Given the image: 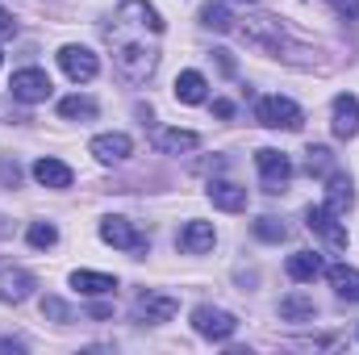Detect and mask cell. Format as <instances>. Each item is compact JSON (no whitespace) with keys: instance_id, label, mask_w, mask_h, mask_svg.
I'll return each instance as SVG.
<instances>
[{"instance_id":"cell-1","label":"cell","mask_w":359,"mask_h":355,"mask_svg":"<svg viewBox=\"0 0 359 355\" xmlns=\"http://www.w3.org/2000/svg\"><path fill=\"white\" fill-rule=\"evenodd\" d=\"M255 121L268 126V130H301L305 126V113H301L297 100H288V96L276 92V96H264L255 105Z\"/></svg>"},{"instance_id":"cell-2","label":"cell","mask_w":359,"mask_h":355,"mask_svg":"<svg viewBox=\"0 0 359 355\" xmlns=\"http://www.w3.org/2000/svg\"><path fill=\"white\" fill-rule=\"evenodd\" d=\"M305 226H309V234H318L330 251H343V247H347V226H343L339 213H330L326 205H309V209H305Z\"/></svg>"},{"instance_id":"cell-3","label":"cell","mask_w":359,"mask_h":355,"mask_svg":"<svg viewBox=\"0 0 359 355\" xmlns=\"http://www.w3.org/2000/svg\"><path fill=\"white\" fill-rule=\"evenodd\" d=\"M192 326H196V335H205L213 343H226L238 330V318L226 314V309H217V305H201V309H192Z\"/></svg>"},{"instance_id":"cell-4","label":"cell","mask_w":359,"mask_h":355,"mask_svg":"<svg viewBox=\"0 0 359 355\" xmlns=\"http://www.w3.org/2000/svg\"><path fill=\"white\" fill-rule=\"evenodd\" d=\"M8 88H13V96H17L21 105H42L55 84H50V76H46L42 67H21V72H13Z\"/></svg>"},{"instance_id":"cell-5","label":"cell","mask_w":359,"mask_h":355,"mask_svg":"<svg viewBox=\"0 0 359 355\" xmlns=\"http://www.w3.org/2000/svg\"><path fill=\"white\" fill-rule=\"evenodd\" d=\"M255 168H259V176H264V192H284L288 188V180H292V163H288V155H280V151H255Z\"/></svg>"},{"instance_id":"cell-6","label":"cell","mask_w":359,"mask_h":355,"mask_svg":"<svg viewBox=\"0 0 359 355\" xmlns=\"http://www.w3.org/2000/svg\"><path fill=\"white\" fill-rule=\"evenodd\" d=\"M100 239H104L109 247H121V251H134V255H142V251L151 247V239L138 234L126 217H104V222H100Z\"/></svg>"},{"instance_id":"cell-7","label":"cell","mask_w":359,"mask_h":355,"mask_svg":"<svg viewBox=\"0 0 359 355\" xmlns=\"http://www.w3.org/2000/svg\"><path fill=\"white\" fill-rule=\"evenodd\" d=\"M180 309L176 297H168V293H142L138 301H134V318L142 322V326H159V322H172Z\"/></svg>"},{"instance_id":"cell-8","label":"cell","mask_w":359,"mask_h":355,"mask_svg":"<svg viewBox=\"0 0 359 355\" xmlns=\"http://www.w3.org/2000/svg\"><path fill=\"white\" fill-rule=\"evenodd\" d=\"M59 67L76 84H88V80H96V72H100V63H96V55H92L88 46H63L59 51Z\"/></svg>"},{"instance_id":"cell-9","label":"cell","mask_w":359,"mask_h":355,"mask_svg":"<svg viewBox=\"0 0 359 355\" xmlns=\"http://www.w3.org/2000/svg\"><path fill=\"white\" fill-rule=\"evenodd\" d=\"M34 288H38V280H34L25 267H0V301L21 305Z\"/></svg>"},{"instance_id":"cell-10","label":"cell","mask_w":359,"mask_h":355,"mask_svg":"<svg viewBox=\"0 0 359 355\" xmlns=\"http://www.w3.org/2000/svg\"><path fill=\"white\" fill-rule=\"evenodd\" d=\"M330 109H334V121H330L334 134H339V138H355L359 134V96L355 92H339Z\"/></svg>"},{"instance_id":"cell-11","label":"cell","mask_w":359,"mask_h":355,"mask_svg":"<svg viewBox=\"0 0 359 355\" xmlns=\"http://www.w3.org/2000/svg\"><path fill=\"white\" fill-rule=\"evenodd\" d=\"M213 243H217V234H213L209 222H188L176 239V247L184 255H205V251H213Z\"/></svg>"},{"instance_id":"cell-12","label":"cell","mask_w":359,"mask_h":355,"mask_svg":"<svg viewBox=\"0 0 359 355\" xmlns=\"http://www.w3.org/2000/svg\"><path fill=\"white\" fill-rule=\"evenodd\" d=\"M243 38L255 42V46H268V51H280V46H284V29H280L276 17H251V21L243 25Z\"/></svg>"},{"instance_id":"cell-13","label":"cell","mask_w":359,"mask_h":355,"mask_svg":"<svg viewBox=\"0 0 359 355\" xmlns=\"http://www.w3.org/2000/svg\"><path fill=\"white\" fill-rule=\"evenodd\" d=\"M209 201L217 205V209H226V213H243L247 209V188L243 184H230V180H209Z\"/></svg>"},{"instance_id":"cell-14","label":"cell","mask_w":359,"mask_h":355,"mask_svg":"<svg viewBox=\"0 0 359 355\" xmlns=\"http://www.w3.org/2000/svg\"><path fill=\"white\" fill-rule=\"evenodd\" d=\"M88 151L100 159V163H121V159H130V155H134V142H130L126 134H96Z\"/></svg>"},{"instance_id":"cell-15","label":"cell","mask_w":359,"mask_h":355,"mask_svg":"<svg viewBox=\"0 0 359 355\" xmlns=\"http://www.w3.org/2000/svg\"><path fill=\"white\" fill-rule=\"evenodd\" d=\"M351 205H355V188H351V180L343 176V172H330V176H326V209L343 217Z\"/></svg>"},{"instance_id":"cell-16","label":"cell","mask_w":359,"mask_h":355,"mask_svg":"<svg viewBox=\"0 0 359 355\" xmlns=\"http://www.w3.org/2000/svg\"><path fill=\"white\" fill-rule=\"evenodd\" d=\"M34 180H38L42 188H72V168H67L63 159L42 155V159L34 163Z\"/></svg>"},{"instance_id":"cell-17","label":"cell","mask_w":359,"mask_h":355,"mask_svg":"<svg viewBox=\"0 0 359 355\" xmlns=\"http://www.w3.org/2000/svg\"><path fill=\"white\" fill-rule=\"evenodd\" d=\"M322 272H326V264H322V255H313V251H297V255H288V276H292L297 284H313Z\"/></svg>"},{"instance_id":"cell-18","label":"cell","mask_w":359,"mask_h":355,"mask_svg":"<svg viewBox=\"0 0 359 355\" xmlns=\"http://www.w3.org/2000/svg\"><path fill=\"white\" fill-rule=\"evenodd\" d=\"M326 280L334 284V293H339L343 301H359V267L334 264V267H326Z\"/></svg>"},{"instance_id":"cell-19","label":"cell","mask_w":359,"mask_h":355,"mask_svg":"<svg viewBox=\"0 0 359 355\" xmlns=\"http://www.w3.org/2000/svg\"><path fill=\"white\" fill-rule=\"evenodd\" d=\"M313 314H318V301H313V297H305V293L280 297V318H284V322H309Z\"/></svg>"},{"instance_id":"cell-20","label":"cell","mask_w":359,"mask_h":355,"mask_svg":"<svg viewBox=\"0 0 359 355\" xmlns=\"http://www.w3.org/2000/svg\"><path fill=\"white\" fill-rule=\"evenodd\" d=\"M72 288L84 293V297H104V293L117 288V280L104 276V272H72Z\"/></svg>"},{"instance_id":"cell-21","label":"cell","mask_w":359,"mask_h":355,"mask_svg":"<svg viewBox=\"0 0 359 355\" xmlns=\"http://www.w3.org/2000/svg\"><path fill=\"white\" fill-rule=\"evenodd\" d=\"M155 147L168 151V155H180V151H196L201 138H196L192 130H159V134H155Z\"/></svg>"},{"instance_id":"cell-22","label":"cell","mask_w":359,"mask_h":355,"mask_svg":"<svg viewBox=\"0 0 359 355\" xmlns=\"http://www.w3.org/2000/svg\"><path fill=\"white\" fill-rule=\"evenodd\" d=\"M205 76L201 72H180L176 76V100H184V105H201L205 100Z\"/></svg>"},{"instance_id":"cell-23","label":"cell","mask_w":359,"mask_h":355,"mask_svg":"<svg viewBox=\"0 0 359 355\" xmlns=\"http://www.w3.org/2000/svg\"><path fill=\"white\" fill-rule=\"evenodd\" d=\"M59 117H67V121H92L96 117V100L92 96H67V100H59Z\"/></svg>"},{"instance_id":"cell-24","label":"cell","mask_w":359,"mask_h":355,"mask_svg":"<svg viewBox=\"0 0 359 355\" xmlns=\"http://www.w3.org/2000/svg\"><path fill=\"white\" fill-rule=\"evenodd\" d=\"M201 25H209V29L226 34V29H234V17H230V8H226V4H205V8H201Z\"/></svg>"},{"instance_id":"cell-25","label":"cell","mask_w":359,"mask_h":355,"mask_svg":"<svg viewBox=\"0 0 359 355\" xmlns=\"http://www.w3.org/2000/svg\"><path fill=\"white\" fill-rule=\"evenodd\" d=\"M305 155H309V159H305L309 176H330V172H334V159H330V151H326V147H309Z\"/></svg>"},{"instance_id":"cell-26","label":"cell","mask_w":359,"mask_h":355,"mask_svg":"<svg viewBox=\"0 0 359 355\" xmlns=\"http://www.w3.org/2000/svg\"><path fill=\"white\" fill-rule=\"evenodd\" d=\"M25 239H29V247H38V251H46V247H55V243H59V230H55L50 222H34Z\"/></svg>"},{"instance_id":"cell-27","label":"cell","mask_w":359,"mask_h":355,"mask_svg":"<svg viewBox=\"0 0 359 355\" xmlns=\"http://www.w3.org/2000/svg\"><path fill=\"white\" fill-rule=\"evenodd\" d=\"M255 234H259L264 243H284V239H288L284 222H276V217H259V222H255Z\"/></svg>"},{"instance_id":"cell-28","label":"cell","mask_w":359,"mask_h":355,"mask_svg":"<svg viewBox=\"0 0 359 355\" xmlns=\"http://www.w3.org/2000/svg\"><path fill=\"white\" fill-rule=\"evenodd\" d=\"M42 318H50V322H72V309H67L59 297H42Z\"/></svg>"},{"instance_id":"cell-29","label":"cell","mask_w":359,"mask_h":355,"mask_svg":"<svg viewBox=\"0 0 359 355\" xmlns=\"http://www.w3.org/2000/svg\"><path fill=\"white\" fill-rule=\"evenodd\" d=\"M0 180H4V188H17L21 184V168L13 159H0Z\"/></svg>"},{"instance_id":"cell-30","label":"cell","mask_w":359,"mask_h":355,"mask_svg":"<svg viewBox=\"0 0 359 355\" xmlns=\"http://www.w3.org/2000/svg\"><path fill=\"white\" fill-rule=\"evenodd\" d=\"M339 17H347V21H359V0H326Z\"/></svg>"},{"instance_id":"cell-31","label":"cell","mask_w":359,"mask_h":355,"mask_svg":"<svg viewBox=\"0 0 359 355\" xmlns=\"http://www.w3.org/2000/svg\"><path fill=\"white\" fill-rule=\"evenodd\" d=\"M13 34H17V21H13V13L0 4V38H13Z\"/></svg>"},{"instance_id":"cell-32","label":"cell","mask_w":359,"mask_h":355,"mask_svg":"<svg viewBox=\"0 0 359 355\" xmlns=\"http://www.w3.org/2000/svg\"><path fill=\"white\" fill-rule=\"evenodd\" d=\"M213 55H217V63H222V72H226V76H234V59H230V51H213Z\"/></svg>"},{"instance_id":"cell-33","label":"cell","mask_w":359,"mask_h":355,"mask_svg":"<svg viewBox=\"0 0 359 355\" xmlns=\"http://www.w3.org/2000/svg\"><path fill=\"white\" fill-rule=\"evenodd\" d=\"M213 113H217V117H234V105H230V100H213Z\"/></svg>"},{"instance_id":"cell-34","label":"cell","mask_w":359,"mask_h":355,"mask_svg":"<svg viewBox=\"0 0 359 355\" xmlns=\"http://www.w3.org/2000/svg\"><path fill=\"white\" fill-rule=\"evenodd\" d=\"M0 63H4V55H0Z\"/></svg>"},{"instance_id":"cell-35","label":"cell","mask_w":359,"mask_h":355,"mask_svg":"<svg viewBox=\"0 0 359 355\" xmlns=\"http://www.w3.org/2000/svg\"><path fill=\"white\" fill-rule=\"evenodd\" d=\"M247 4H251V0H247Z\"/></svg>"}]
</instances>
